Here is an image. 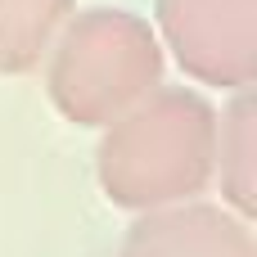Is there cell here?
Here are the masks:
<instances>
[{"instance_id": "obj_4", "label": "cell", "mask_w": 257, "mask_h": 257, "mask_svg": "<svg viewBox=\"0 0 257 257\" xmlns=\"http://www.w3.org/2000/svg\"><path fill=\"white\" fill-rule=\"evenodd\" d=\"M122 257H257L253 217L203 199L149 208L136 212Z\"/></svg>"}, {"instance_id": "obj_5", "label": "cell", "mask_w": 257, "mask_h": 257, "mask_svg": "<svg viewBox=\"0 0 257 257\" xmlns=\"http://www.w3.org/2000/svg\"><path fill=\"white\" fill-rule=\"evenodd\" d=\"M235 99L217 113V158L212 181L221 185V203L239 217H253L257 208V99L253 86L230 90Z\"/></svg>"}, {"instance_id": "obj_3", "label": "cell", "mask_w": 257, "mask_h": 257, "mask_svg": "<svg viewBox=\"0 0 257 257\" xmlns=\"http://www.w3.org/2000/svg\"><path fill=\"white\" fill-rule=\"evenodd\" d=\"M154 23L190 81L212 90L257 81V0H154Z\"/></svg>"}, {"instance_id": "obj_2", "label": "cell", "mask_w": 257, "mask_h": 257, "mask_svg": "<svg viewBox=\"0 0 257 257\" xmlns=\"http://www.w3.org/2000/svg\"><path fill=\"white\" fill-rule=\"evenodd\" d=\"M45 95L72 126H108L117 113L140 104L154 86H163V41L149 18L95 5L72 9L54 45L45 50Z\"/></svg>"}, {"instance_id": "obj_1", "label": "cell", "mask_w": 257, "mask_h": 257, "mask_svg": "<svg viewBox=\"0 0 257 257\" xmlns=\"http://www.w3.org/2000/svg\"><path fill=\"white\" fill-rule=\"evenodd\" d=\"M99 131L95 176L126 212L185 203L212 185L217 108L190 86H154Z\"/></svg>"}, {"instance_id": "obj_6", "label": "cell", "mask_w": 257, "mask_h": 257, "mask_svg": "<svg viewBox=\"0 0 257 257\" xmlns=\"http://www.w3.org/2000/svg\"><path fill=\"white\" fill-rule=\"evenodd\" d=\"M72 9L77 0H0V72L23 77L41 68Z\"/></svg>"}]
</instances>
